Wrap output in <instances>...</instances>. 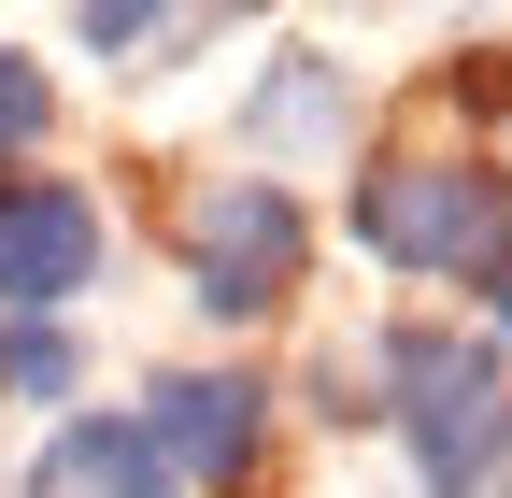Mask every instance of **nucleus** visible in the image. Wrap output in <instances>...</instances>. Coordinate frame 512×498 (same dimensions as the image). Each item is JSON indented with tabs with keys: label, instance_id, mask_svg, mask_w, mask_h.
Masks as SVG:
<instances>
[{
	"label": "nucleus",
	"instance_id": "4",
	"mask_svg": "<svg viewBox=\"0 0 512 498\" xmlns=\"http://www.w3.org/2000/svg\"><path fill=\"white\" fill-rule=\"evenodd\" d=\"M271 385H256L242 356H214V370H157L143 385V442H157V470L185 484V498H242L256 484V456H271Z\"/></svg>",
	"mask_w": 512,
	"mask_h": 498
},
{
	"label": "nucleus",
	"instance_id": "2",
	"mask_svg": "<svg viewBox=\"0 0 512 498\" xmlns=\"http://www.w3.org/2000/svg\"><path fill=\"white\" fill-rule=\"evenodd\" d=\"M171 271H185V299L214 328H271L313 285V200L285 171H200L171 200Z\"/></svg>",
	"mask_w": 512,
	"mask_h": 498
},
{
	"label": "nucleus",
	"instance_id": "8",
	"mask_svg": "<svg viewBox=\"0 0 512 498\" xmlns=\"http://www.w3.org/2000/svg\"><path fill=\"white\" fill-rule=\"evenodd\" d=\"M0 399L72 413V399H86V328H72V314H0Z\"/></svg>",
	"mask_w": 512,
	"mask_h": 498
},
{
	"label": "nucleus",
	"instance_id": "5",
	"mask_svg": "<svg viewBox=\"0 0 512 498\" xmlns=\"http://www.w3.org/2000/svg\"><path fill=\"white\" fill-rule=\"evenodd\" d=\"M114 257V214L86 171H0V314H72Z\"/></svg>",
	"mask_w": 512,
	"mask_h": 498
},
{
	"label": "nucleus",
	"instance_id": "3",
	"mask_svg": "<svg viewBox=\"0 0 512 498\" xmlns=\"http://www.w3.org/2000/svg\"><path fill=\"white\" fill-rule=\"evenodd\" d=\"M342 214L399 285H484V257L512 242V171H484V157H370Z\"/></svg>",
	"mask_w": 512,
	"mask_h": 498
},
{
	"label": "nucleus",
	"instance_id": "9",
	"mask_svg": "<svg viewBox=\"0 0 512 498\" xmlns=\"http://www.w3.org/2000/svg\"><path fill=\"white\" fill-rule=\"evenodd\" d=\"M43 143H57V72L29 43H0V171H43Z\"/></svg>",
	"mask_w": 512,
	"mask_h": 498
},
{
	"label": "nucleus",
	"instance_id": "11",
	"mask_svg": "<svg viewBox=\"0 0 512 498\" xmlns=\"http://www.w3.org/2000/svg\"><path fill=\"white\" fill-rule=\"evenodd\" d=\"M484 314H498V356H512V242L484 257Z\"/></svg>",
	"mask_w": 512,
	"mask_h": 498
},
{
	"label": "nucleus",
	"instance_id": "10",
	"mask_svg": "<svg viewBox=\"0 0 512 498\" xmlns=\"http://www.w3.org/2000/svg\"><path fill=\"white\" fill-rule=\"evenodd\" d=\"M72 43H86V57H114V72H143V57H185V43H200V15H143V0H86V15H72Z\"/></svg>",
	"mask_w": 512,
	"mask_h": 498
},
{
	"label": "nucleus",
	"instance_id": "7",
	"mask_svg": "<svg viewBox=\"0 0 512 498\" xmlns=\"http://www.w3.org/2000/svg\"><path fill=\"white\" fill-rule=\"evenodd\" d=\"M15 498H185L143 442V413H57L43 427V456L15 470Z\"/></svg>",
	"mask_w": 512,
	"mask_h": 498
},
{
	"label": "nucleus",
	"instance_id": "6",
	"mask_svg": "<svg viewBox=\"0 0 512 498\" xmlns=\"http://www.w3.org/2000/svg\"><path fill=\"white\" fill-rule=\"evenodd\" d=\"M242 143H256V171L271 157H342L356 143V72L328 43H271V72H256V100H242Z\"/></svg>",
	"mask_w": 512,
	"mask_h": 498
},
{
	"label": "nucleus",
	"instance_id": "1",
	"mask_svg": "<svg viewBox=\"0 0 512 498\" xmlns=\"http://www.w3.org/2000/svg\"><path fill=\"white\" fill-rule=\"evenodd\" d=\"M370 413L399 427V456H413V484L427 498H484L498 470H512V356H498V328H427V314H399L370 342Z\"/></svg>",
	"mask_w": 512,
	"mask_h": 498
}]
</instances>
